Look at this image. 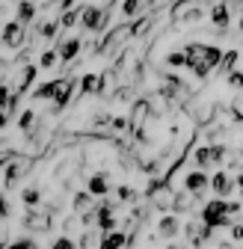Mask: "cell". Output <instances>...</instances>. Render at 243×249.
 Here are the masks:
<instances>
[{
	"label": "cell",
	"instance_id": "7c38bea8",
	"mask_svg": "<svg viewBox=\"0 0 243 249\" xmlns=\"http://www.w3.org/2000/svg\"><path fill=\"white\" fill-rule=\"evenodd\" d=\"M86 190L92 193V196H107V193H110V181H107V175H104V172H95L92 178H89Z\"/></svg>",
	"mask_w": 243,
	"mask_h": 249
},
{
	"label": "cell",
	"instance_id": "f35d334b",
	"mask_svg": "<svg viewBox=\"0 0 243 249\" xmlns=\"http://www.w3.org/2000/svg\"><path fill=\"white\" fill-rule=\"evenodd\" d=\"M0 249H9V243H3V240H0Z\"/></svg>",
	"mask_w": 243,
	"mask_h": 249
},
{
	"label": "cell",
	"instance_id": "f546056e",
	"mask_svg": "<svg viewBox=\"0 0 243 249\" xmlns=\"http://www.w3.org/2000/svg\"><path fill=\"white\" fill-rule=\"evenodd\" d=\"M51 249H80V246H77V243H74L71 237H56Z\"/></svg>",
	"mask_w": 243,
	"mask_h": 249
},
{
	"label": "cell",
	"instance_id": "74e56055",
	"mask_svg": "<svg viewBox=\"0 0 243 249\" xmlns=\"http://www.w3.org/2000/svg\"><path fill=\"white\" fill-rule=\"evenodd\" d=\"M234 181H237V190H243V169L237 172V178H234Z\"/></svg>",
	"mask_w": 243,
	"mask_h": 249
},
{
	"label": "cell",
	"instance_id": "4dcf8cb0",
	"mask_svg": "<svg viewBox=\"0 0 243 249\" xmlns=\"http://www.w3.org/2000/svg\"><path fill=\"white\" fill-rule=\"evenodd\" d=\"M116 196H119L122 202H134V199H137V190H131V187H119Z\"/></svg>",
	"mask_w": 243,
	"mask_h": 249
},
{
	"label": "cell",
	"instance_id": "277c9868",
	"mask_svg": "<svg viewBox=\"0 0 243 249\" xmlns=\"http://www.w3.org/2000/svg\"><path fill=\"white\" fill-rule=\"evenodd\" d=\"M24 226L30 231H51V211H36L30 208L27 216H24Z\"/></svg>",
	"mask_w": 243,
	"mask_h": 249
},
{
	"label": "cell",
	"instance_id": "7bdbcfd3",
	"mask_svg": "<svg viewBox=\"0 0 243 249\" xmlns=\"http://www.w3.org/2000/svg\"><path fill=\"white\" fill-rule=\"evenodd\" d=\"M193 249H196V246H193Z\"/></svg>",
	"mask_w": 243,
	"mask_h": 249
},
{
	"label": "cell",
	"instance_id": "d6a6232c",
	"mask_svg": "<svg viewBox=\"0 0 243 249\" xmlns=\"http://www.w3.org/2000/svg\"><path fill=\"white\" fill-rule=\"evenodd\" d=\"M9 249H36V243L30 240V237H21V240H15V243H9Z\"/></svg>",
	"mask_w": 243,
	"mask_h": 249
},
{
	"label": "cell",
	"instance_id": "5bb4252c",
	"mask_svg": "<svg viewBox=\"0 0 243 249\" xmlns=\"http://www.w3.org/2000/svg\"><path fill=\"white\" fill-rule=\"evenodd\" d=\"M128 246V237H125V231H107L104 234V240H101V246L98 249H125Z\"/></svg>",
	"mask_w": 243,
	"mask_h": 249
},
{
	"label": "cell",
	"instance_id": "cb8c5ba5",
	"mask_svg": "<svg viewBox=\"0 0 243 249\" xmlns=\"http://www.w3.org/2000/svg\"><path fill=\"white\" fill-rule=\"evenodd\" d=\"M59 27H63V21H53V18H51L48 24H42V27H39V36H42V39H53Z\"/></svg>",
	"mask_w": 243,
	"mask_h": 249
},
{
	"label": "cell",
	"instance_id": "ffe728a7",
	"mask_svg": "<svg viewBox=\"0 0 243 249\" xmlns=\"http://www.w3.org/2000/svg\"><path fill=\"white\" fill-rule=\"evenodd\" d=\"M98 89H101V77H95V74H83V80H80V92H83V95H95Z\"/></svg>",
	"mask_w": 243,
	"mask_h": 249
},
{
	"label": "cell",
	"instance_id": "e0dca14e",
	"mask_svg": "<svg viewBox=\"0 0 243 249\" xmlns=\"http://www.w3.org/2000/svg\"><path fill=\"white\" fill-rule=\"evenodd\" d=\"M196 163H199V169H208V166H214V163H217L214 145H205V148H199V151H196Z\"/></svg>",
	"mask_w": 243,
	"mask_h": 249
},
{
	"label": "cell",
	"instance_id": "ac0fdd59",
	"mask_svg": "<svg viewBox=\"0 0 243 249\" xmlns=\"http://www.w3.org/2000/svg\"><path fill=\"white\" fill-rule=\"evenodd\" d=\"M56 86H59V80L42 83V86H39V89L33 92V98H36V101H45V98H48V101H53V98H56Z\"/></svg>",
	"mask_w": 243,
	"mask_h": 249
},
{
	"label": "cell",
	"instance_id": "8992f818",
	"mask_svg": "<svg viewBox=\"0 0 243 249\" xmlns=\"http://www.w3.org/2000/svg\"><path fill=\"white\" fill-rule=\"evenodd\" d=\"M95 226H98L104 234H107V231H116L119 223H116V205H113V202L98 205V223H95Z\"/></svg>",
	"mask_w": 243,
	"mask_h": 249
},
{
	"label": "cell",
	"instance_id": "7a4b0ae2",
	"mask_svg": "<svg viewBox=\"0 0 243 249\" xmlns=\"http://www.w3.org/2000/svg\"><path fill=\"white\" fill-rule=\"evenodd\" d=\"M80 24H83V30H89V33H101V30L107 27V9L86 6L83 15H80Z\"/></svg>",
	"mask_w": 243,
	"mask_h": 249
},
{
	"label": "cell",
	"instance_id": "836d02e7",
	"mask_svg": "<svg viewBox=\"0 0 243 249\" xmlns=\"http://www.w3.org/2000/svg\"><path fill=\"white\" fill-rule=\"evenodd\" d=\"M9 216V202H6V196H0V220H6Z\"/></svg>",
	"mask_w": 243,
	"mask_h": 249
},
{
	"label": "cell",
	"instance_id": "d6986e66",
	"mask_svg": "<svg viewBox=\"0 0 243 249\" xmlns=\"http://www.w3.org/2000/svg\"><path fill=\"white\" fill-rule=\"evenodd\" d=\"M33 18H36V3H33V0H21V3H18V21L30 24Z\"/></svg>",
	"mask_w": 243,
	"mask_h": 249
},
{
	"label": "cell",
	"instance_id": "603a6c76",
	"mask_svg": "<svg viewBox=\"0 0 243 249\" xmlns=\"http://www.w3.org/2000/svg\"><path fill=\"white\" fill-rule=\"evenodd\" d=\"M59 59V51H42L39 53V69H53Z\"/></svg>",
	"mask_w": 243,
	"mask_h": 249
},
{
	"label": "cell",
	"instance_id": "d590c367",
	"mask_svg": "<svg viewBox=\"0 0 243 249\" xmlns=\"http://www.w3.org/2000/svg\"><path fill=\"white\" fill-rule=\"evenodd\" d=\"M228 213H231V216L240 213V202H228Z\"/></svg>",
	"mask_w": 243,
	"mask_h": 249
},
{
	"label": "cell",
	"instance_id": "1f68e13d",
	"mask_svg": "<svg viewBox=\"0 0 243 249\" xmlns=\"http://www.w3.org/2000/svg\"><path fill=\"white\" fill-rule=\"evenodd\" d=\"M228 86L243 89V71H228Z\"/></svg>",
	"mask_w": 243,
	"mask_h": 249
},
{
	"label": "cell",
	"instance_id": "b9f144b4",
	"mask_svg": "<svg viewBox=\"0 0 243 249\" xmlns=\"http://www.w3.org/2000/svg\"><path fill=\"white\" fill-rule=\"evenodd\" d=\"M234 3H243V0H234Z\"/></svg>",
	"mask_w": 243,
	"mask_h": 249
},
{
	"label": "cell",
	"instance_id": "d4e9b609",
	"mask_svg": "<svg viewBox=\"0 0 243 249\" xmlns=\"http://www.w3.org/2000/svg\"><path fill=\"white\" fill-rule=\"evenodd\" d=\"M234 66H237V51H228V53H223V62H220V71H234Z\"/></svg>",
	"mask_w": 243,
	"mask_h": 249
},
{
	"label": "cell",
	"instance_id": "9a60e30c",
	"mask_svg": "<svg viewBox=\"0 0 243 249\" xmlns=\"http://www.w3.org/2000/svg\"><path fill=\"white\" fill-rule=\"evenodd\" d=\"M92 211H98V205L92 202V193H89V190L74 196V213H80V216H83V213H92Z\"/></svg>",
	"mask_w": 243,
	"mask_h": 249
},
{
	"label": "cell",
	"instance_id": "ab89813d",
	"mask_svg": "<svg viewBox=\"0 0 243 249\" xmlns=\"http://www.w3.org/2000/svg\"><path fill=\"white\" fill-rule=\"evenodd\" d=\"M237 27H240V33H243V15H240V24H237Z\"/></svg>",
	"mask_w": 243,
	"mask_h": 249
},
{
	"label": "cell",
	"instance_id": "52a82bcc",
	"mask_svg": "<svg viewBox=\"0 0 243 249\" xmlns=\"http://www.w3.org/2000/svg\"><path fill=\"white\" fill-rule=\"evenodd\" d=\"M205 187H210V178H208L202 169H193V172H187V175H184V190H190L193 196L205 193Z\"/></svg>",
	"mask_w": 243,
	"mask_h": 249
},
{
	"label": "cell",
	"instance_id": "4316f807",
	"mask_svg": "<svg viewBox=\"0 0 243 249\" xmlns=\"http://www.w3.org/2000/svg\"><path fill=\"white\" fill-rule=\"evenodd\" d=\"M80 15H83L80 9H69V12H63V18H59V21H63V27H74Z\"/></svg>",
	"mask_w": 243,
	"mask_h": 249
},
{
	"label": "cell",
	"instance_id": "ba28073f",
	"mask_svg": "<svg viewBox=\"0 0 243 249\" xmlns=\"http://www.w3.org/2000/svg\"><path fill=\"white\" fill-rule=\"evenodd\" d=\"M24 27H27V24H21L18 18H15V21H9V24L3 27V36H0V39H3V45L18 48V45L24 42Z\"/></svg>",
	"mask_w": 243,
	"mask_h": 249
},
{
	"label": "cell",
	"instance_id": "7402d4cb",
	"mask_svg": "<svg viewBox=\"0 0 243 249\" xmlns=\"http://www.w3.org/2000/svg\"><path fill=\"white\" fill-rule=\"evenodd\" d=\"M21 202L27 208H36L42 202V193H39V187H27V190H21Z\"/></svg>",
	"mask_w": 243,
	"mask_h": 249
},
{
	"label": "cell",
	"instance_id": "5b68a950",
	"mask_svg": "<svg viewBox=\"0 0 243 249\" xmlns=\"http://www.w3.org/2000/svg\"><path fill=\"white\" fill-rule=\"evenodd\" d=\"M74 89H77V80H74V77H63V80H59V86H56V98H53V113H59V110H63V107L71 101Z\"/></svg>",
	"mask_w": 243,
	"mask_h": 249
},
{
	"label": "cell",
	"instance_id": "e575fe53",
	"mask_svg": "<svg viewBox=\"0 0 243 249\" xmlns=\"http://www.w3.org/2000/svg\"><path fill=\"white\" fill-rule=\"evenodd\" d=\"M231 240H243V226H231Z\"/></svg>",
	"mask_w": 243,
	"mask_h": 249
},
{
	"label": "cell",
	"instance_id": "60d3db41",
	"mask_svg": "<svg viewBox=\"0 0 243 249\" xmlns=\"http://www.w3.org/2000/svg\"><path fill=\"white\" fill-rule=\"evenodd\" d=\"M166 249H181V246H166Z\"/></svg>",
	"mask_w": 243,
	"mask_h": 249
},
{
	"label": "cell",
	"instance_id": "83f0119b",
	"mask_svg": "<svg viewBox=\"0 0 243 249\" xmlns=\"http://www.w3.org/2000/svg\"><path fill=\"white\" fill-rule=\"evenodd\" d=\"M166 66H172V69L187 66V53H169V56H166Z\"/></svg>",
	"mask_w": 243,
	"mask_h": 249
},
{
	"label": "cell",
	"instance_id": "6da1fadb",
	"mask_svg": "<svg viewBox=\"0 0 243 249\" xmlns=\"http://www.w3.org/2000/svg\"><path fill=\"white\" fill-rule=\"evenodd\" d=\"M184 53H187V69H190L196 77H208L210 69H220V62H223V51H220V48L202 45V42L187 45Z\"/></svg>",
	"mask_w": 243,
	"mask_h": 249
},
{
	"label": "cell",
	"instance_id": "2e32d148",
	"mask_svg": "<svg viewBox=\"0 0 243 249\" xmlns=\"http://www.w3.org/2000/svg\"><path fill=\"white\" fill-rule=\"evenodd\" d=\"M181 231V223L175 220V216H160V223H157V234L160 237H175Z\"/></svg>",
	"mask_w": 243,
	"mask_h": 249
},
{
	"label": "cell",
	"instance_id": "30bf717a",
	"mask_svg": "<svg viewBox=\"0 0 243 249\" xmlns=\"http://www.w3.org/2000/svg\"><path fill=\"white\" fill-rule=\"evenodd\" d=\"M210 187H214V193H217V196H228L234 187H237V181H234L231 175H226V172H217L214 178H210Z\"/></svg>",
	"mask_w": 243,
	"mask_h": 249
},
{
	"label": "cell",
	"instance_id": "f1b7e54d",
	"mask_svg": "<svg viewBox=\"0 0 243 249\" xmlns=\"http://www.w3.org/2000/svg\"><path fill=\"white\" fill-rule=\"evenodd\" d=\"M9 104H12L9 86H6V83H0V110H9Z\"/></svg>",
	"mask_w": 243,
	"mask_h": 249
},
{
	"label": "cell",
	"instance_id": "8d00e7d4",
	"mask_svg": "<svg viewBox=\"0 0 243 249\" xmlns=\"http://www.w3.org/2000/svg\"><path fill=\"white\" fill-rule=\"evenodd\" d=\"M6 122H9V116H6V110H0V131L6 128Z\"/></svg>",
	"mask_w": 243,
	"mask_h": 249
},
{
	"label": "cell",
	"instance_id": "4fadbf2b",
	"mask_svg": "<svg viewBox=\"0 0 243 249\" xmlns=\"http://www.w3.org/2000/svg\"><path fill=\"white\" fill-rule=\"evenodd\" d=\"M27 169H30V160H12V163H9V169H6L3 184H6V187H15V184H18V178H21Z\"/></svg>",
	"mask_w": 243,
	"mask_h": 249
},
{
	"label": "cell",
	"instance_id": "484cf974",
	"mask_svg": "<svg viewBox=\"0 0 243 249\" xmlns=\"http://www.w3.org/2000/svg\"><path fill=\"white\" fill-rule=\"evenodd\" d=\"M139 6H142V0H125V3H122V15H125V18H134V15L139 12Z\"/></svg>",
	"mask_w": 243,
	"mask_h": 249
},
{
	"label": "cell",
	"instance_id": "8fae6325",
	"mask_svg": "<svg viewBox=\"0 0 243 249\" xmlns=\"http://www.w3.org/2000/svg\"><path fill=\"white\" fill-rule=\"evenodd\" d=\"M80 48H83V42H80V39H63L56 51H59V59H63V62H71V59H77Z\"/></svg>",
	"mask_w": 243,
	"mask_h": 249
},
{
	"label": "cell",
	"instance_id": "44dd1931",
	"mask_svg": "<svg viewBox=\"0 0 243 249\" xmlns=\"http://www.w3.org/2000/svg\"><path fill=\"white\" fill-rule=\"evenodd\" d=\"M33 124H36V110H24V113L18 116V128H21L24 134H33Z\"/></svg>",
	"mask_w": 243,
	"mask_h": 249
},
{
	"label": "cell",
	"instance_id": "9c48e42d",
	"mask_svg": "<svg viewBox=\"0 0 243 249\" xmlns=\"http://www.w3.org/2000/svg\"><path fill=\"white\" fill-rule=\"evenodd\" d=\"M208 18H210V24H214L217 30H226L228 21H231V15H228V3H214V6H210V12H208Z\"/></svg>",
	"mask_w": 243,
	"mask_h": 249
},
{
	"label": "cell",
	"instance_id": "3957f363",
	"mask_svg": "<svg viewBox=\"0 0 243 249\" xmlns=\"http://www.w3.org/2000/svg\"><path fill=\"white\" fill-rule=\"evenodd\" d=\"M205 15V3L202 0H181V3L172 9L175 21H199Z\"/></svg>",
	"mask_w": 243,
	"mask_h": 249
}]
</instances>
